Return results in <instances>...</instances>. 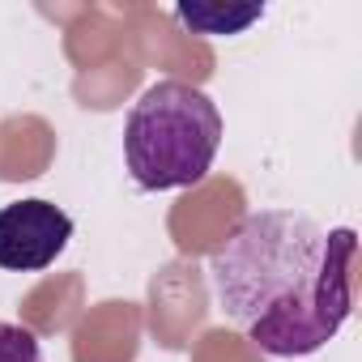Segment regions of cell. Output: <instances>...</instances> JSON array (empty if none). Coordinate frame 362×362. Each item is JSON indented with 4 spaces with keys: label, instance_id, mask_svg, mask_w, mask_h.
I'll return each instance as SVG.
<instances>
[{
    "label": "cell",
    "instance_id": "obj_1",
    "mask_svg": "<svg viewBox=\"0 0 362 362\" xmlns=\"http://www.w3.org/2000/svg\"><path fill=\"white\" fill-rule=\"evenodd\" d=\"M358 235L298 209H256L209 256L226 320L273 358L324 349L354 311Z\"/></svg>",
    "mask_w": 362,
    "mask_h": 362
},
{
    "label": "cell",
    "instance_id": "obj_2",
    "mask_svg": "<svg viewBox=\"0 0 362 362\" xmlns=\"http://www.w3.org/2000/svg\"><path fill=\"white\" fill-rule=\"evenodd\" d=\"M218 149L222 111L188 81H153L124 119V162L145 192L201 184Z\"/></svg>",
    "mask_w": 362,
    "mask_h": 362
},
{
    "label": "cell",
    "instance_id": "obj_3",
    "mask_svg": "<svg viewBox=\"0 0 362 362\" xmlns=\"http://www.w3.org/2000/svg\"><path fill=\"white\" fill-rule=\"evenodd\" d=\"M73 239V218L52 201H13L0 209V269L39 273Z\"/></svg>",
    "mask_w": 362,
    "mask_h": 362
},
{
    "label": "cell",
    "instance_id": "obj_4",
    "mask_svg": "<svg viewBox=\"0 0 362 362\" xmlns=\"http://www.w3.org/2000/svg\"><path fill=\"white\" fill-rule=\"evenodd\" d=\"M175 18L201 30V35H239L256 18H264V5H243V9H222V5H179Z\"/></svg>",
    "mask_w": 362,
    "mask_h": 362
},
{
    "label": "cell",
    "instance_id": "obj_5",
    "mask_svg": "<svg viewBox=\"0 0 362 362\" xmlns=\"http://www.w3.org/2000/svg\"><path fill=\"white\" fill-rule=\"evenodd\" d=\"M0 362H47V358H43V345L30 328L0 320Z\"/></svg>",
    "mask_w": 362,
    "mask_h": 362
}]
</instances>
